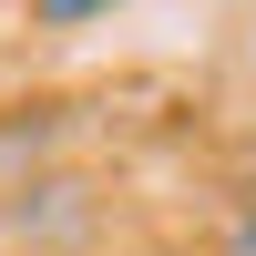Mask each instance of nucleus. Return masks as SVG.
Returning a JSON list of instances; mask_svg holds the SVG:
<instances>
[{
    "label": "nucleus",
    "mask_w": 256,
    "mask_h": 256,
    "mask_svg": "<svg viewBox=\"0 0 256 256\" xmlns=\"http://www.w3.org/2000/svg\"><path fill=\"white\" fill-rule=\"evenodd\" d=\"M123 0H31V31H82V20H113Z\"/></svg>",
    "instance_id": "obj_1"
},
{
    "label": "nucleus",
    "mask_w": 256,
    "mask_h": 256,
    "mask_svg": "<svg viewBox=\"0 0 256 256\" xmlns=\"http://www.w3.org/2000/svg\"><path fill=\"white\" fill-rule=\"evenodd\" d=\"M216 256H256V205H236V216H226V236H216Z\"/></svg>",
    "instance_id": "obj_2"
}]
</instances>
